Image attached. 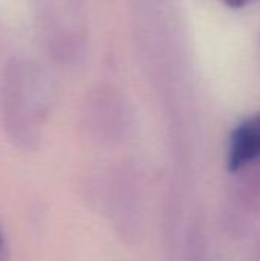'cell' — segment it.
Wrapping results in <instances>:
<instances>
[{"label":"cell","instance_id":"cell-1","mask_svg":"<svg viewBox=\"0 0 260 261\" xmlns=\"http://www.w3.org/2000/svg\"><path fill=\"white\" fill-rule=\"evenodd\" d=\"M106 202L113 214L118 234L124 240H136L141 228V191L136 173L129 165L112 174Z\"/></svg>","mask_w":260,"mask_h":261},{"label":"cell","instance_id":"cell-3","mask_svg":"<svg viewBox=\"0 0 260 261\" xmlns=\"http://www.w3.org/2000/svg\"><path fill=\"white\" fill-rule=\"evenodd\" d=\"M3 252H5V240H3V236L0 232V257L3 255Z\"/></svg>","mask_w":260,"mask_h":261},{"label":"cell","instance_id":"cell-2","mask_svg":"<svg viewBox=\"0 0 260 261\" xmlns=\"http://www.w3.org/2000/svg\"><path fill=\"white\" fill-rule=\"evenodd\" d=\"M260 161V115L245 119L231 133L228 168L239 173Z\"/></svg>","mask_w":260,"mask_h":261}]
</instances>
